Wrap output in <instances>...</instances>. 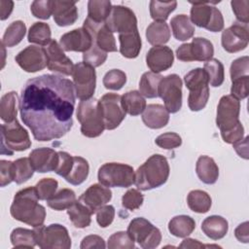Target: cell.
Segmentation results:
<instances>
[{
    "label": "cell",
    "mask_w": 249,
    "mask_h": 249,
    "mask_svg": "<svg viewBox=\"0 0 249 249\" xmlns=\"http://www.w3.org/2000/svg\"><path fill=\"white\" fill-rule=\"evenodd\" d=\"M83 27L89 31L92 41L104 52H117V46L113 32L107 27L105 22H97L89 18L84 21Z\"/></svg>",
    "instance_id": "44dd1931"
},
{
    "label": "cell",
    "mask_w": 249,
    "mask_h": 249,
    "mask_svg": "<svg viewBox=\"0 0 249 249\" xmlns=\"http://www.w3.org/2000/svg\"><path fill=\"white\" fill-rule=\"evenodd\" d=\"M182 80L177 74L162 77L160 82L158 93L169 113H177L182 107Z\"/></svg>",
    "instance_id": "7c38bea8"
},
{
    "label": "cell",
    "mask_w": 249,
    "mask_h": 249,
    "mask_svg": "<svg viewBox=\"0 0 249 249\" xmlns=\"http://www.w3.org/2000/svg\"><path fill=\"white\" fill-rule=\"evenodd\" d=\"M31 146L29 134L16 119L1 125V154L12 156L14 152L25 151Z\"/></svg>",
    "instance_id": "52a82bcc"
},
{
    "label": "cell",
    "mask_w": 249,
    "mask_h": 249,
    "mask_svg": "<svg viewBox=\"0 0 249 249\" xmlns=\"http://www.w3.org/2000/svg\"><path fill=\"white\" fill-rule=\"evenodd\" d=\"M39 197L35 187H28L18 191L10 208L12 217L19 222L27 224L33 228L44 224L46 209L38 203Z\"/></svg>",
    "instance_id": "7a4b0ae2"
},
{
    "label": "cell",
    "mask_w": 249,
    "mask_h": 249,
    "mask_svg": "<svg viewBox=\"0 0 249 249\" xmlns=\"http://www.w3.org/2000/svg\"><path fill=\"white\" fill-rule=\"evenodd\" d=\"M203 69L207 74L210 86L217 88L223 84L225 79V71L224 65L220 60L217 58H211L204 63Z\"/></svg>",
    "instance_id": "f6af8a7d"
},
{
    "label": "cell",
    "mask_w": 249,
    "mask_h": 249,
    "mask_svg": "<svg viewBox=\"0 0 249 249\" xmlns=\"http://www.w3.org/2000/svg\"><path fill=\"white\" fill-rule=\"evenodd\" d=\"M231 95L236 99H244L248 96V86H249V76H243L231 81Z\"/></svg>",
    "instance_id": "9f6ffc18"
},
{
    "label": "cell",
    "mask_w": 249,
    "mask_h": 249,
    "mask_svg": "<svg viewBox=\"0 0 249 249\" xmlns=\"http://www.w3.org/2000/svg\"><path fill=\"white\" fill-rule=\"evenodd\" d=\"M173 36L178 41H187L195 34V26L187 15H177L170 20Z\"/></svg>",
    "instance_id": "4dcf8cb0"
},
{
    "label": "cell",
    "mask_w": 249,
    "mask_h": 249,
    "mask_svg": "<svg viewBox=\"0 0 249 249\" xmlns=\"http://www.w3.org/2000/svg\"><path fill=\"white\" fill-rule=\"evenodd\" d=\"M122 104L130 116H138L143 113L146 108V100L138 90H130L122 96Z\"/></svg>",
    "instance_id": "836d02e7"
},
{
    "label": "cell",
    "mask_w": 249,
    "mask_h": 249,
    "mask_svg": "<svg viewBox=\"0 0 249 249\" xmlns=\"http://www.w3.org/2000/svg\"><path fill=\"white\" fill-rule=\"evenodd\" d=\"M191 21L198 27L211 32H220L224 28V18L221 11L211 2H191Z\"/></svg>",
    "instance_id": "30bf717a"
},
{
    "label": "cell",
    "mask_w": 249,
    "mask_h": 249,
    "mask_svg": "<svg viewBox=\"0 0 249 249\" xmlns=\"http://www.w3.org/2000/svg\"><path fill=\"white\" fill-rule=\"evenodd\" d=\"M174 61L172 50L167 46H155L146 54L147 66L154 73H160L169 69Z\"/></svg>",
    "instance_id": "cb8c5ba5"
},
{
    "label": "cell",
    "mask_w": 249,
    "mask_h": 249,
    "mask_svg": "<svg viewBox=\"0 0 249 249\" xmlns=\"http://www.w3.org/2000/svg\"><path fill=\"white\" fill-rule=\"evenodd\" d=\"M147 41L153 46H163L170 39V29L165 21H154L146 29Z\"/></svg>",
    "instance_id": "1f68e13d"
},
{
    "label": "cell",
    "mask_w": 249,
    "mask_h": 249,
    "mask_svg": "<svg viewBox=\"0 0 249 249\" xmlns=\"http://www.w3.org/2000/svg\"><path fill=\"white\" fill-rule=\"evenodd\" d=\"M120 53L126 58H135L141 50V38L138 30L119 34Z\"/></svg>",
    "instance_id": "f546056e"
},
{
    "label": "cell",
    "mask_w": 249,
    "mask_h": 249,
    "mask_svg": "<svg viewBox=\"0 0 249 249\" xmlns=\"http://www.w3.org/2000/svg\"><path fill=\"white\" fill-rule=\"evenodd\" d=\"M45 50L47 53V67L49 70L65 76L72 75L74 64L72 60L66 56L62 48L55 40H52L46 46Z\"/></svg>",
    "instance_id": "ffe728a7"
},
{
    "label": "cell",
    "mask_w": 249,
    "mask_h": 249,
    "mask_svg": "<svg viewBox=\"0 0 249 249\" xmlns=\"http://www.w3.org/2000/svg\"><path fill=\"white\" fill-rule=\"evenodd\" d=\"M112 10V4L108 0H89L88 2V18L97 21L105 22Z\"/></svg>",
    "instance_id": "60d3db41"
},
{
    "label": "cell",
    "mask_w": 249,
    "mask_h": 249,
    "mask_svg": "<svg viewBox=\"0 0 249 249\" xmlns=\"http://www.w3.org/2000/svg\"><path fill=\"white\" fill-rule=\"evenodd\" d=\"M76 92L72 81L44 74L29 79L21 89L19 113L38 141L64 136L72 127Z\"/></svg>",
    "instance_id": "6da1fadb"
},
{
    "label": "cell",
    "mask_w": 249,
    "mask_h": 249,
    "mask_svg": "<svg viewBox=\"0 0 249 249\" xmlns=\"http://www.w3.org/2000/svg\"><path fill=\"white\" fill-rule=\"evenodd\" d=\"M196 172L201 182L207 185L216 183L219 177V167L208 156H200L196 164Z\"/></svg>",
    "instance_id": "83f0119b"
},
{
    "label": "cell",
    "mask_w": 249,
    "mask_h": 249,
    "mask_svg": "<svg viewBox=\"0 0 249 249\" xmlns=\"http://www.w3.org/2000/svg\"><path fill=\"white\" fill-rule=\"evenodd\" d=\"M21 69L28 73L43 70L48 63L46 50L39 46H28L20 51L15 57Z\"/></svg>",
    "instance_id": "d6986e66"
},
{
    "label": "cell",
    "mask_w": 249,
    "mask_h": 249,
    "mask_svg": "<svg viewBox=\"0 0 249 249\" xmlns=\"http://www.w3.org/2000/svg\"><path fill=\"white\" fill-rule=\"evenodd\" d=\"M115 218V208L113 205H104L96 211V221L101 228L110 226Z\"/></svg>",
    "instance_id": "680465c9"
},
{
    "label": "cell",
    "mask_w": 249,
    "mask_h": 249,
    "mask_svg": "<svg viewBox=\"0 0 249 249\" xmlns=\"http://www.w3.org/2000/svg\"><path fill=\"white\" fill-rule=\"evenodd\" d=\"M105 24L112 32H118L119 34L138 30L135 14L128 7L122 5L112 6L111 13L105 20Z\"/></svg>",
    "instance_id": "e0dca14e"
},
{
    "label": "cell",
    "mask_w": 249,
    "mask_h": 249,
    "mask_svg": "<svg viewBox=\"0 0 249 249\" xmlns=\"http://www.w3.org/2000/svg\"><path fill=\"white\" fill-rule=\"evenodd\" d=\"M240 102L233 96L224 95L217 106L216 124L220 131L231 129L239 123Z\"/></svg>",
    "instance_id": "2e32d148"
},
{
    "label": "cell",
    "mask_w": 249,
    "mask_h": 249,
    "mask_svg": "<svg viewBox=\"0 0 249 249\" xmlns=\"http://www.w3.org/2000/svg\"><path fill=\"white\" fill-rule=\"evenodd\" d=\"M77 120L81 124V132L86 137H98L105 129L99 101L94 97L79 103Z\"/></svg>",
    "instance_id": "277c9868"
},
{
    "label": "cell",
    "mask_w": 249,
    "mask_h": 249,
    "mask_svg": "<svg viewBox=\"0 0 249 249\" xmlns=\"http://www.w3.org/2000/svg\"><path fill=\"white\" fill-rule=\"evenodd\" d=\"M221 42L223 49L228 53L243 51L249 42L248 25L235 22L222 32Z\"/></svg>",
    "instance_id": "ac0fdd59"
},
{
    "label": "cell",
    "mask_w": 249,
    "mask_h": 249,
    "mask_svg": "<svg viewBox=\"0 0 249 249\" xmlns=\"http://www.w3.org/2000/svg\"><path fill=\"white\" fill-rule=\"evenodd\" d=\"M187 203L192 211L202 214L209 211L212 199L206 192L201 190H193L187 196Z\"/></svg>",
    "instance_id": "8d00e7d4"
},
{
    "label": "cell",
    "mask_w": 249,
    "mask_h": 249,
    "mask_svg": "<svg viewBox=\"0 0 249 249\" xmlns=\"http://www.w3.org/2000/svg\"><path fill=\"white\" fill-rule=\"evenodd\" d=\"M243 135H244V127L240 122L235 126H233L231 129L226 130V131H221V136H222L223 140L229 144H234V143L242 140Z\"/></svg>",
    "instance_id": "91938a15"
},
{
    "label": "cell",
    "mask_w": 249,
    "mask_h": 249,
    "mask_svg": "<svg viewBox=\"0 0 249 249\" xmlns=\"http://www.w3.org/2000/svg\"><path fill=\"white\" fill-rule=\"evenodd\" d=\"M126 232L134 242H137L144 249L156 248L161 241L160 231L142 217L132 219Z\"/></svg>",
    "instance_id": "8fae6325"
},
{
    "label": "cell",
    "mask_w": 249,
    "mask_h": 249,
    "mask_svg": "<svg viewBox=\"0 0 249 249\" xmlns=\"http://www.w3.org/2000/svg\"><path fill=\"white\" fill-rule=\"evenodd\" d=\"M81 249H88V248H105V241L104 239L99 236V235H95V234H90L88 235L86 237L83 238L81 245H80Z\"/></svg>",
    "instance_id": "6125c7cd"
},
{
    "label": "cell",
    "mask_w": 249,
    "mask_h": 249,
    "mask_svg": "<svg viewBox=\"0 0 249 249\" xmlns=\"http://www.w3.org/2000/svg\"><path fill=\"white\" fill-rule=\"evenodd\" d=\"M184 82L189 89L188 106L191 111L202 110L209 98V82L204 69L196 68L184 76Z\"/></svg>",
    "instance_id": "5b68a950"
},
{
    "label": "cell",
    "mask_w": 249,
    "mask_h": 249,
    "mask_svg": "<svg viewBox=\"0 0 249 249\" xmlns=\"http://www.w3.org/2000/svg\"><path fill=\"white\" fill-rule=\"evenodd\" d=\"M14 9V2L13 1H0V19L5 20L8 18L13 12Z\"/></svg>",
    "instance_id": "e7e4bbea"
},
{
    "label": "cell",
    "mask_w": 249,
    "mask_h": 249,
    "mask_svg": "<svg viewBox=\"0 0 249 249\" xmlns=\"http://www.w3.org/2000/svg\"><path fill=\"white\" fill-rule=\"evenodd\" d=\"M51 27L45 22H34L29 30L27 39L29 43H34L39 46H47L52 41Z\"/></svg>",
    "instance_id": "ab89813d"
},
{
    "label": "cell",
    "mask_w": 249,
    "mask_h": 249,
    "mask_svg": "<svg viewBox=\"0 0 249 249\" xmlns=\"http://www.w3.org/2000/svg\"><path fill=\"white\" fill-rule=\"evenodd\" d=\"M170 167L165 157L152 155L134 173V184L140 191L156 189L163 185L169 177Z\"/></svg>",
    "instance_id": "3957f363"
},
{
    "label": "cell",
    "mask_w": 249,
    "mask_h": 249,
    "mask_svg": "<svg viewBox=\"0 0 249 249\" xmlns=\"http://www.w3.org/2000/svg\"><path fill=\"white\" fill-rule=\"evenodd\" d=\"M54 172L72 185L82 184L89 175V165L86 159L74 157L66 152H58V163Z\"/></svg>",
    "instance_id": "8992f818"
},
{
    "label": "cell",
    "mask_w": 249,
    "mask_h": 249,
    "mask_svg": "<svg viewBox=\"0 0 249 249\" xmlns=\"http://www.w3.org/2000/svg\"><path fill=\"white\" fill-rule=\"evenodd\" d=\"M132 166L120 162H107L98 169L97 178L100 184L108 188H127L134 184Z\"/></svg>",
    "instance_id": "ba28073f"
},
{
    "label": "cell",
    "mask_w": 249,
    "mask_h": 249,
    "mask_svg": "<svg viewBox=\"0 0 249 249\" xmlns=\"http://www.w3.org/2000/svg\"><path fill=\"white\" fill-rule=\"evenodd\" d=\"M30 11L35 18L41 19H49L53 15L51 0H36L30 6Z\"/></svg>",
    "instance_id": "db71d44e"
},
{
    "label": "cell",
    "mask_w": 249,
    "mask_h": 249,
    "mask_svg": "<svg viewBox=\"0 0 249 249\" xmlns=\"http://www.w3.org/2000/svg\"><path fill=\"white\" fill-rule=\"evenodd\" d=\"M201 230L207 237L213 240H218L227 234L229 224L228 221L222 216L212 215L203 220Z\"/></svg>",
    "instance_id": "f1b7e54d"
},
{
    "label": "cell",
    "mask_w": 249,
    "mask_h": 249,
    "mask_svg": "<svg viewBox=\"0 0 249 249\" xmlns=\"http://www.w3.org/2000/svg\"><path fill=\"white\" fill-rule=\"evenodd\" d=\"M209 246L210 245H203L198 240L193 239V238H186L179 245L180 248H202V247H209Z\"/></svg>",
    "instance_id": "003e7915"
},
{
    "label": "cell",
    "mask_w": 249,
    "mask_h": 249,
    "mask_svg": "<svg viewBox=\"0 0 249 249\" xmlns=\"http://www.w3.org/2000/svg\"><path fill=\"white\" fill-rule=\"evenodd\" d=\"M214 54L213 44L201 37L194 38L192 43L182 44L176 50V56L179 60L190 61H208Z\"/></svg>",
    "instance_id": "9a60e30c"
},
{
    "label": "cell",
    "mask_w": 249,
    "mask_h": 249,
    "mask_svg": "<svg viewBox=\"0 0 249 249\" xmlns=\"http://www.w3.org/2000/svg\"><path fill=\"white\" fill-rule=\"evenodd\" d=\"M29 158H20L13 161V180L17 184L28 181L34 173Z\"/></svg>",
    "instance_id": "ee69618b"
},
{
    "label": "cell",
    "mask_w": 249,
    "mask_h": 249,
    "mask_svg": "<svg viewBox=\"0 0 249 249\" xmlns=\"http://www.w3.org/2000/svg\"><path fill=\"white\" fill-rule=\"evenodd\" d=\"M144 200L143 195L136 189H129L122 197L123 206L130 211L138 209Z\"/></svg>",
    "instance_id": "816d5d0a"
},
{
    "label": "cell",
    "mask_w": 249,
    "mask_h": 249,
    "mask_svg": "<svg viewBox=\"0 0 249 249\" xmlns=\"http://www.w3.org/2000/svg\"><path fill=\"white\" fill-rule=\"evenodd\" d=\"M36 244L42 249H69L71 238L68 231L60 224L41 225L34 228Z\"/></svg>",
    "instance_id": "9c48e42d"
},
{
    "label": "cell",
    "mask_w": 249,
    "mask_h": 249,
    "mask_svg": "<svg viewBox=\"0 0 249 249\" xmlns=\"http://www.w3.org/2000/svg\"><path fill=\"white\" fill-rule=\"evenodd\" d=\"M72 77L76 96L81 100L91 98L96 86V73L94 68L85 62H78L74 65Z\"/></svg>",
    "instance_id": "4fadbf2b"
},
{
    "label": "cell",
    "mask_w": 249,
    "mask_h": 249,
    "mask_svg": "<svg viewBox=\"0 0 249 249\" xmlns=\"http://www.w3.org/2000/svg\"><path fill=\"white\" fill-rule=\"evenodd\" d=\"M234 150L239 155V157L244 158L245 160L248 159V137L246 136L244 139L232 144Z\"/></svg>",
    "instance_id": "03108f58"
},
{
    "label": "cell",
    "mask_w": 249,
    "mask_h": 249,
    "mask_svg": "<svg viewBox=\"0 0 249 249\" xmlns=\"http://www.w3.org/2000/svg\"><path fill=\"white\" fill-rule=\"evenodd\" d=\"M53 17L58 26H68L78 19V9L74 1L51 0Z\"/></svg>",
    "instance_id": "484cf974"
},
{
    "label": "cell",
    "mask_w": 249,
    "mask_h": 249,
    "mask_svg": "<svg viewBox=\"0 0 249 249\" xmlns=\"http://www.w3.org/2000/svg\"><path fill=\"white\" fill-rule=\"evenodd\" d=\"M98 101L105 129L112 130L117 128L126 114L122 104V96L118 93L109 92L104 94Z\"/></svg>",
    "instance_id": "5bb4252c"
},
{
    "label": "cell",
    "mask_w": 249,
    "mask_h": 249,
    "mask_svg": "<svg viewBox=\"0 0 249 249\" xmlns=\"http://www.w3.org/2000/svg\"><path fill=\"white\" fill-rule=\"evenodd\" d=\"M92 38L84 27L73 29L60 37L59 45L65 52H87L92 45Z\"/></svg>",
    "instance_id": "603a6c76"
},
{
    "label": "cell",
    "mask_w": 249,
    "mask_h": 249,
    "mask_svg": "<svg viewBox=\"0 0 249 249\" xmlns=\"http://www.w3.org/2000/svg\"><path fill=\"white\" fill-rule=\"evenodd\" d=\"M58 183L53 178H43L35 186L38 197L40 200L50 199L56 192Z\"/></svg>",
    "instance_id": "681fc988"
},
{
    "label": "cell",
    "mask_w": 249,
    "mask_h": 249,
    "mask_svg": "<svg viewBox=\"0 0 249 249\" xmlns=\"http://www.w3.org/2000/svg\"><path fill=\"white\" fill-rule=\"evenodd\" d=\"M11 242L15 248H34L36 244L34 231L16 228L10 235Z\"/></svg>",
    "instance_id": "7bdbcfd3"
},
{
    "label": "cell",
    "mask_w": 249,
    "mask_h": 249,
    "mask_svg": "<svg viewBox=\"0 0 249 249\" xmlns=\"http://www.w3.org/2000/svg\"><path fill=\"white\" fill-rule=\"evenodd\" d=\"M248 222H244L237 226L234 230V235L236 239L240 242L247 243L249 241V231H248Z\"/></svg>",
    "instance_id": "be15d7a7"
},
{
    "label": "cell",
    "mask_w": 249,
    "mask_h": 249,
    "mask_svg": "<svg viewBox=\"0 0 249 249\" xmlns=\"http://www.w3.org/2000/svg\"><path fill=\"white\" fill-rule=\"evenodd\" d=\"M102 82L107 89L119 90L126 83V75L120 69H112L104 75Z\"/></svg>",
    "instance_id": "7dc6e473"
},
{
    "label": "cell",
    "mask_w": 249,
    "mask_h": 249,
    "mask_svg": "<svg viewBox=\"0 0 249 249\" xmlns=\"http://www.w3.org/2000/svg\"><path fill=\"white\" fill-rule=\"evenodd\" d=\"M196 228L195 220L188 215L173 217L168 223V231L176 237H187Z\"/></svg>",
    "instance_id": "d6a6232c"
},
{
    "label": "cell",
    "mask_w": 249,
    "mask_h": 249,
    "mask_svg": "<svg viewBox=\"0 0 249 249\" xmlns=\"http://www.w3.org/2000/svg\"><path fill=\"white\" fill-rule=\"evenodd\" d=\"M162 76L160 73L152 71L145 72L139 82V92L147 98H155L159 96V85Z\"/></svg>",
    "instance_id": "e575fe53"
},
{
    "label": "cell",
    "mask_w": 249,
    "mask_h": 249,
    "mask_svg": "<svg viewBox=\"0 0 249 249\" xmlns=\"http://www.w3.org/2000/svg\"><path fill=\"white\" fill-rule=\"evenodd\" d=\"M25 33H26V25L23 21L21 20L13 21L7 27L1 43L8 48L15 47L16 45L21 42Z\"/></svg>",
    "instance_id": "74e56055"
},
{
    "label": "cell",
    "mask_w": 249,
    "mask_h": 249,
    "mask_svg": "<svg viewBox=\"0 0 249 249\" xmlns=\"http://www.w3.org/2000/svg\"><path fill=\"white\" fill-rule=\"evenodd\" d=\"M28 158L33 169L40 173L54 171L58 163V152L46 147L31 151Z\"/></svg>",
    "instance_id": "d4e9b609"
},
{
    "label": "cell",
    "mask_w": 249,
    "mask_h": 249,
    "mask_svg": "<svg viewBox=\"0 0 249 249\" xmlns=\"http://www.w3.org/2000/svg\"><path fill=\"white\" fill-rule=\"evenodd\" d=\"M107 59V53L101 50L94 42L91 47L85 53H83V62L94 67L102 65Z\"/></svg>",
    "instance_id": "c3c4849f"
},
{
    "label": "cell",
    "mask_w": 249,
    "mask_h": 249,
    "mask_svg": "<svg viewBox=\"0 0 249 249\" xmlns=\"http://www.w3.org/2000/svg\"><path fill=\"white\" fill-rule=\"evenodd\" d=\"M142 121L149 128L159 129L168 124L169 112L160 104H149L142 113Z\"/></svg>",
    "instance_id": "4316f807"
},
{
    "label": "cell",
    "mask_w": 249,
    "mask_h": 249,
    "mask_svg": "<svg viewBox=\"0 0 249 249\" xmlns=\"http://www.w3.org/2000/svg\"><path fill=\"white\" fill-rule=\"evenodd\" d=\"M18 94L16 91H9L1 97L0 117L5 123H12L17 119Z\"/></svg>",
    "instance_id": "f35d334b"
},
{
    "label": "cell",
    "mask_w": 249,
    "mask_h": 249,
    "mask_svg": "<svg viewBox=\"0 0 249 249\" xmlns=\"http://www.w3.org/2000/svg\"><path fill=\"white\" fill-rule=\"evenodd\" d=\"M76 201V195L71 189H61L47 200L48 206L53 210L68 209Z\"/></svg>",
    "instance_id": "b9f144b4"
},
{
    "label": "cell",
    "mask_w": 249,
    "mask_h": 249,
    "mask_svg": "<svg viewBox=\"0 0 249 249\" xmlns=\"http://www.w3.org/2000/svg\"><path fill=\"white\" fill-rule=\"evenodd\" d=\"M177 7L176 1H166L160 2L152 0L150 2V15L155 21H165Z\"/></svg>",
    "instance_id": "bcb514c9"
},
{
    "label": "cell",
    "mask_w": 249,
    "mask_h": 249,
    "mask_svg": "<svg viewBox=\"0 0 249 249\" xmlns=\"http://www.w3.org/2000/svg\"><path fill=\"white\" fill-rule=\"evenodd\" d=\"M112 198V192L108 187L102 184H93L89 186L79 197L88 209L93 214L102 206L106 205Z\"/></svg>",
    "instance_id": "7402d4cb"
},
{
    "label": "cell",
    "mask_w": 249,
    "mask_h": 249,
    "mask_svg": "<svg viewBox=\"0 0 249 249\" xmlns=\"http://www.w3.org/2000/svg\"><path fill=\"white\" fill-rule=\"evenodd\" d=\"M13 161L0 160V185L5 187L13 182Z\"/></svg>",
    "instance_id": "94428289"
},
{
    "label": "cell",
    "mask_w": 249,
    "mask_h": 249,
    "mask_svg": "<svg viewBox=\"0 0 249 249\" xmlns=\"http://www.w3.org/2000/svg\"><path fill=\"white\" fill-rule=\"evenodd\" d=\"M67 214L72 224L78 229H84L89 226L91 212L81 201H75L68 209Z\"/></svg>",
    "instance_id": "d590c367"
},
{
    "label": "cell",
    "mask_w": 249,
    "mask_h": 249,
    "mask_svg": "<svg viewBox=\"0 0 249 249\" xmlns=\"http://www.w3.org/2000/svg\"><path fill=\"white\" fill-rule=\"evenodd\" d=\"M155 143L160 148H162L165 150H171V149H175V148L181 146L182 138L179 134H177L175 132H165V133L159 135L156 138Z\"/></svg>",
    "instance_id": "f5cc1de1"
},
{
    "label": "cell",
    "mask_w": 249,
    "mask_h": 249,
    "mask_svg": "<svg viewBox=\"0 0 249 249\" xmlns=\"http://www.w3.org/2000/svg\"><path fill=\"white\" fill-rule=\"evenodd\" d=\"M249 71V57L247 55L236 58L232 61L231 68H230V74H231V80L233 81L237 78L247 76Z\"/></svg>",
    "instance_id": "11a10c76"
},
{
    "label": "cell",
    "mask_w": 249,
    "mask_h": 249,
    "mask_svg": "<svg viewBox=\"0 0 249 249\" xmlns=\"http://www.w3.org/2000/svg\"><path fill=\"white\" fill-rule=\"evenodd\" d=\"M232 12L235 15V18L240 23L243 24H248L249 21V12H248V7H249V1L248 0H241V1H235L232 0L231 2Z\"/></svg>",
    "instance_id": "6f0895ef"
},
{
    "label": "cell",
    "mask_w": 249,
    "mask_h": 249,
    "mask_svg": "<svg viewBox=\"0 0 249 249\" xmlns=\"http://www.w3.org/2000/svg\"><path fill=\"white\" fill-rule=\"evenodd\" d=\"M107 247L109 249H132L135 244L126 231H117L109 237Z\"/></svg>",
    "instance_id": "f907efd6"
}]
</instances>
